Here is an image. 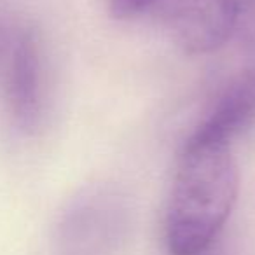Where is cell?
I'll use <instances>...</instances> for the list:
<instances>
[{"label":"cell","mask_w":255,"mask_h":255,"mask_svg":"<svg viewBox=\"0 0 255 255\" xmlns=\"http://www.w3.org/2000/svg\"><path fill=\"white\" fill-rule=\"evenodd\" d=\"M123 206L114 194L96 192L89 199H86L77 208V213L72 219L74 236L82 238L81 241H88L95 238L96 245L107 243L116 238L121 231L123 222Z\"/></svg>","instance_id":"obj_5"},{"label":"cell","mask_w":255,"mask_h":255,"mask_svg":"<svg viewBox=\"0 0 255 255\" xmlns=\"http://www.w3.org/2000/svg\"><path fill=\"white\" fill-rule=\"evenodd\" d=\"M250 35H252V39L255 40V12L252 14V19H250Z\"/></svg>","instance_id":"obj_7"},{"label":"cell","mask_w":255,"mask_h":255,"mask_svg":"<svg viewBox=\"0 0 255 255\" xmlns=\"http://www.w3.org/2000/svg\"><path fill=\"white\" fill-rule=\"evenodd\" d=\"M240 192V173L229 143L187 136L175 168L164 219L171 255H206Z\"/></svg>","instance_id":"obj_1"},{"label":"cell","mask_w":255,"mask_h":255,"mask_svg":"<svg viewBox=\"0 0 255 255\" xmlns=\"http://www.w3.org/2000/svg\"><path fill=\"white\" fill-rule=\"evenodd\" d=\"M159 4L168 32L191 54L219 49L240 28V0H161Z\"/></svg>","instance_id":"obj_3"},{"label":"cell","mask_w":255,"mask_h":255,"mask_svg":"<svg viewBox=\"0 0 255 255\" xmlns=\"http://www.w3.org/2000/svg\"><path fill=\"white\" fill-rule=\"evenodd\" d=\"M161 0H110V14L117 19H131L156 7Z\"/></svg>","instance_id":"obj_6"},{"label":"cell","mask_w":255,"mask_h":255,"mask_svg":"<svg viewBox=\"0 0 255 255\" xmlns=\"http://www.w3.org/2000/svg\"><path fill=\"white\" fill-rule=\"evenodd\" d=\"M254 121L255 67H250L231 79L229 84L217 95L191 136L231 145L233 140Z\"/></svg>","instance_id":"obj_4"},{"label":"cell","mask_w":255,"mask_h":255,"mask_svg":"<svg viewBox=\"0 0 255 255\" xmlns=\"http://www.w3.org/2000/svg\"><path fill=\"white\" fill-rule=\"evenodd\" d=\"M42 47L28 25L0 12V98L23 131L39 128L44 116Z\"/></svg>","instance_id":"obj_2"}]
</instances>
